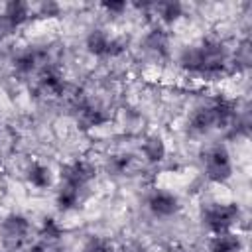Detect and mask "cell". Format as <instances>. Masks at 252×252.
<instances>
[{"label": "cell", "mask_w": 252, "mask_h": 252, "mask_svg": "<svg viewBox=\"0 0 252 252\" xmlns=\"http://www.w3.org/2000/svg\"><path fill=\"white\" fill-rule=\"evenodd\" d=\"M179 65L187 71L205 75V77H217L224 73L228 65V53L219 39H203L199 45L185 47L179 55Z\"/></svg>", "instance_id": "obj_1"}, {"label": "cell", "mask_w": 252, "mask_h": 252, "mask_svg": "<svg viewBox=\"0 0 252 252\" xmlns=\"http://www.w3.org/2000/svg\"><path fill=\"white\" fill-rule=\"evenodd\" d=\"M203 224L213 232H230V228L238 222L240 219V209L236 203H213L203 209Z\"/></svg>", "instance_id": "obj_2"}, {"label": "cell", "mask_w": 252, "mask_h": 252, "mask_svg": "<svg viewBox=\"0 0 252 252\" xmlns=\"http://www.w3.org/2000/svg\"><path fill=\"white\" fill-rule=\"evenodd\" d=\"M203 163H205V173L213 183H224L232 175L230 154L224 146H213L211 150H207Z\"/></svg>", "instance_id": "obj_3"}, {"label": "cell", "mask_w": 252, "mask_h": 252, "mask_svg": "<svg viewBox=\"0 0 252 252\" xmlns=\"http://www.w3.org/2000/svg\"><path fill=\"white\" fill-rule=\"evenodd\" d=\"M0 234H2V244L6 250L14 252L20 250L24 246V242L28 240L30 234V220L24 215H8L4 217V220L0 222Z\"/></svg>", "instance_id": "obj_4"}, {"label": "cell", "mask_w": 252, "mask_h": 252, "mask_svg": "<svg viewBox=\"0 0 252 252\" xmlns=\"http://www.w3.org/2000/svg\"><path fill=\"white\" fill-rule=\"evenodd\" d=\"M94 175H96V167L87 159H73V161L61 165V169H59L61 183H71L81 189H85V185L89 181H93Z\"/></svg>", "instance_id": "obj_5"}, {"label": "cell", "mask_w": 252, "mask_h": 252, "mask_svg": "<svg viewBox=\"0 0 252 252\" xmlns=\"http://www.w3.org/2000/svg\"><path fill=\"white\" fill-rule=\"evenodd\" d=\"M87 51L91 55L96 57H104V55H118L124 49V43L118 37H110L104 30H93L87 35Z\"/></svg>", "instance_id": "obj_6"}, {"label": "cell", "mask_w": 252, "mask_h": 252, "mask_svg": "<svg viewBox=\"0 0 252 252\" xmlns=\"http://www.w3.org/2000/svg\"><path fill=\"white\" fill-rule=\"evenodd\" d=\"M179 199L169 193V191H154L148 197V209L154 217L165 219V217H173L179 211Z\"/></svg>", "instance_id": "obj_7"}, {"label": "cell", "mask_w": 252, "mask_h": 252, "mask_svg": "<svg viewBox=\"0 0 252 252\" xmlns=\"http://www.w3.org/2000/svg\"><path fill=\"white\" fill-rule=\"evenodd\" d=\"M108 120V116L104 114V110L100 106H94L87 100H79L77 102V122L81 128L89 130V128H96L100 124H104Z\"/></svg>", "instance_id": "obj_8"}, {"label": "cell", "mask_w": 252, "mask_h": 252, "mask_svg": "<svg viewBox=\"0 0 252 252\" xmlns=\"http://www.w3.org/2000/svg\"><path fill=\"white\" fill-rule=\"evenodd\" d=\"M37 89L41 94H45L49 98H59L65 94L67 85H65V79L55 69H45L37 81Z\"/></svg>", "instance_id": "obj_9"}, {"label": "cell", "mask_w": 252, "mask_h": 252, "mask_svg": "<svg viewBox=\"0 0 252 252\" xmlns=\"http://www.w3.org/2000/svg\"><path fill=\"white\" fill-rule=\"evenodd\" d=\"M189 128L193 132H197V134H205L211 128H217V116H215L213 104L195 108L193 114H191V118H189Z\"/></svg>", "instance_id": "obj_10"}, {"label": "cell", "mask_w": 252, "mask_h": 252, "mask_svg": "<svg viewBox=\"0 0 252 252\" xmlns=\"http://www.w3.org/2000/svg\"><path fill=\"white\" fill-rule=\"evenodd\" d=\"M39 63H43V51L26 49L14 57V71L20 75H30L39 67Z\"/></svg>", "instance_id": "obj_11"}, {"label": "cell", "mask_w": 252, "mask_h": 252, "mask_svg": "<svg viewBox=\"0 0 252 252\" xmlns=\"http://www.w3.org/2000/svg\"><path fill=\"white\" fill-rule=\"evenodd\" d=\"M2 16L6 18V22H8L14 30H18L22 24L28 22V18H30V6H28L26 2H22V0H12V2H8V4L4 6Z\"/></svg>", "instance_id": "obj_12"}, {"label": "cell", "mask_w": 252, "mask_h": 252, "mask_svg": "<svg viewBox=\"0 0 252 252\" xmlns=\"http://www.w3.org/2000/svg\"><path fill=\"white\" fill-rule=\"evenodd\" d=\"M209 252H242V240L232 232L215 234L209 240Z\"/></svg>", "instance_id": "obj_13"}, {"label": "cell", "mask_w": 252, "mask_h": 252, "mask_svg": "<svg viewBox=\"0 0 252 252\" xmlns=\"http://www.w3.org/2000/svg\"><path fill=\"white\" fill-rule=\"evenodd\" d=\"M81 187H77V185H71V183H61V187H59V191H57V197H55V201H57V207L61 209V211H71V209H75L77 205H79V201H81Z\"/></svg>", "instance_id": "obj_14"}, {"label": "cell", "mask_w": 252, "mask_h": 252, "mask_svg": "<svg viewBox=\"0 0 252 252\" xmlns=\"http://www.w3.org/2000/svg\"><path fill=\"white\" fill-rule=\"evenodd\" d=\"M142 154L150 163H158L165 158V144L159 136H148L142 142Z\"/></svg>", "instance_id": "obj_15"}, {"label": "cell", "mask_w": 252, "mask_h": 252, "mask_svg": "<svg viewBox=\"0 0 252 252\" xmlns=\"http://www.w3.org/2000/svg\"><path fill=\"white\" fill-rule=\"evenodd\" d=\"M28 181H30L33 187H37V189L49 187V185H51V171H49V167L43 165V163L33 161V163L28 167Z\"/></svg>", "instance_id": "obj_16"}, {"label": "cell", "mask_w": 252, "mask_h": 252, "mask_svg": "<svg viewBox=\"0 0 252 252\" xmlns=\"http://www.w3.org/2000/svg\"><path fill=\"white\" fill-rule=\"evenodd\" d=\"M144 43H146V49L152 51V53H156V55H165V53H167V35H165L163 30H159V28L152 30V32L146 35Z\"/></svg>", "instance_id": "obj_17"}, {"label": "cell", "mask_w": 252, "mask_h": 252, "mask_svg": "<svg viewBox=\"0 0 252 252\" xmlns=\"http://www.w3.org/2000/svg\"><path fill=\"white\" fill-rule=\"evenodd\" d=\"M154 8L158 10L159 20L165 22V24L177 22L181 18V14H183V6L179 2H159V4H154Z\"/></svg>", "instance_id": "obj_18"}, {"label": "cell", "mask_w": 252, "mask_h": 252, "mask_svg": "<svg viewBox=\"0 0 252 252\" xmlns=\"http://www.w3.org/2000/svg\"><path fill=\"white\" fill-rule=\"evenodd\" d=\"M61 236H63V226L53 217H45L41 222V238L49 242H57Z\"/></svg>", "instance_id": "obj_19"}, {"label": "cell", "mask_w": 252, "mask_h": 252, "mask_svg": "<svg viewBox=\"0 0 252 252\" xmlns=\"http://www.w3.org/2000/svg\"><path fill=\"white\" fill-rule=\"evenodd\" d=\"M132 163V156L130 154H120V156H112L110 161H108V167L114 171V173H124Z\"/></svg>", "instance_id": "obj_20"}, {"label": "cell", "mask_w": 252, "mask_h": 252, "mask_svg": "<svg viewBox=\"0 0 252 252\" xmlns=\"http://www.w3.org/2000/svg\"><path fill=\"white\" fill-rule=\"evenodd\" d=\"M39 12H41V16L53 18V16L59 14V4H55V2H43V4L39 6Z\"/></svg>", "instance_id": "obj_21"}, {"label": "cell", "mask_w": 252, "mask_h": 252, "mask_svg": "<svg viewBox=\"0 0 252 252\" xmlns=\"http://www.w3.org/2000/svg\"><path fill=\"white\" fill-rule=\"evenodd\" d=\"M106 12H110V14H120L122 10H126V4L124 2H102L100 4Z\"/></svg>", "instance_id": "obj_22"}, {"label": "cell", "mask_w": 252, "mask_h": 252, "mask_svg": "<svg viewBox=\"0 0 252 252\" xmlns=\"http://www.w3.org/2000/svg\"><path fill=\"white\" fill-rule=\"evenodd\" d=\"M98 252H118L114 246H110L108 242H104V240H98Z\"/></svg>", "instance_id": "obj_23"}, {"label": "cell", "mask_w": 252, "mask_h": 252, "mask_svg": "<svg viewBox=\"0 0 252 252\" xmlns=\"http://www.w3.org/2000/svg\"><path fill=\"white\" fill-rule=\"evenodd\" d=\"M81 252H98V240H93V242H89Z\"/></svg>", "instance_id": "obj_24"}, {"label": "cell", "mask_w": 252, "mask_h": 252, "mask_svg": "<svg viewBox=\"0 0 252 252\" xmlns=\"http://www.w3.org/2000/svg\"><path fill=\"white\" fill-rule=\"evenodd\" d=\"M181 252H191V250H181Z\"/></svg>", "instance_id": "obj_25"}]
</instances>
